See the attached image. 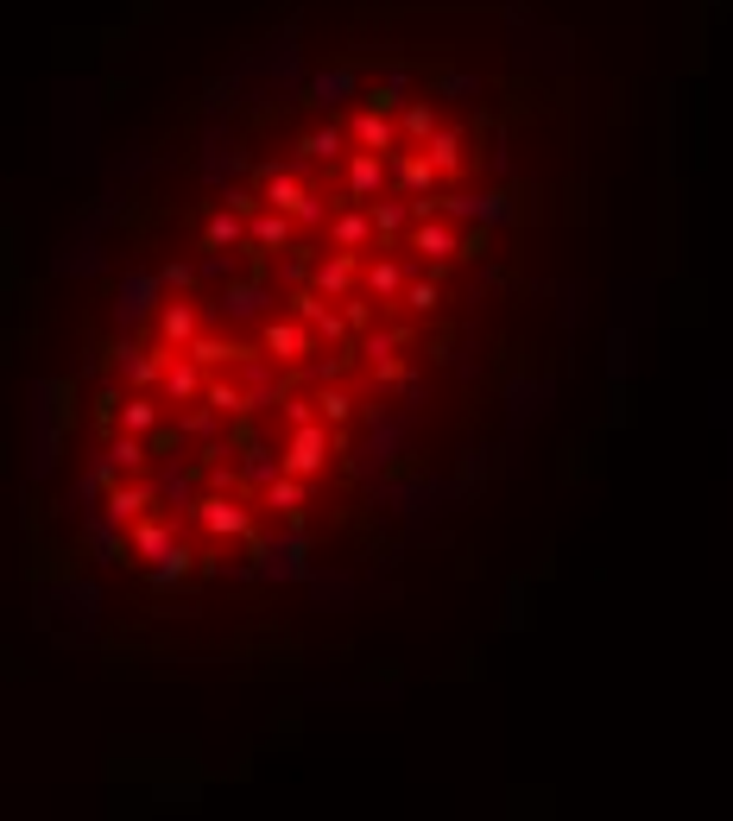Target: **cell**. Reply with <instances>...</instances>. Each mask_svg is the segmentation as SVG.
Masks as SVG:
<instances>
[{
  "instance_id": "obj_1",
  "label": "cell",
  "mask_w": 733,
  "mask_h": 821,
  "mask_svg": "<svg viewBox=\"0 0 733 821\" xmlns=\"http://www.w3.org/2000/svg\"><path fill=\"white\" fill-rule=\"evenodd\" d=\"M594 291L582 70L525 0H291L146 127L38 291L57 638L386 594L525 462Z\"/></svg>"
}]
</instances>
